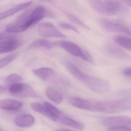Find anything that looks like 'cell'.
I'll return each instance as SVG.
<instances>
[{"mask_svg":"<svg viewBox=\"0 0 131 131\" xmlns=\"http://www.w3.org/2000/svg\"><path fill=\"white\" fill-rule=\"evenodd\" d=\"M32 4V1L25 2L17 5L14 7L0 13V20L7 18L24 9L30 7Z\"/></svg>","mask_w":131,"mask_h":131,"instance_id":"4fadbf2b","label":"cell"},{"mask_svg":"<svg viewBox=\"0 0 131 131\" xmlns=\"http://www.w3.org/2000/svg\"><path fill=\"white\" fill-rule=\"evenodd\" d=\"M23 103L19 101L12 99L0 100V108L7 111H16L21 108Z\"/></svg>","mask_w":131,"mask_h":131,"instance_id":"8fae6325","label":"cell"},{"mask_svg":"<svg viewBox=\"0 0 131 131\" xmlns=\"http://www.w3.org/2000/svg\"><path fill=\"white\" fill-rule=\"evenodd\" d=\"M90 4L92 8L96 11L105 15L103 1L101 0H90Z\"/></svg>","mask_w":131,"mask_h":131,"instance_id":"603a6c76","label":"cell"},{"mask_svg":"<svg viewBox=\"0 0 131 131\" xmlns=\"http://www.w3.org/2000/svg\"><path fill=\"white\" fill-rule=\"evenodd\" d=\"M21 76L17 74H13L8 76L5 78V81L7 84L11 85L15 83L18 82L22 81Z\"/></svg>","mask_w":131,"mask_h":131,"instance_id":"cb8c5ba5","label":"cell"},{"mask_svg":"<svg viewBox=\"0 0 131 131\" xmlns=\"http://www.w3.org/2000/svg\"><path fill=\"white\" fill-rule=\"evenodd\" d=\"M34 117L31 115L25 114L15 118L14 122L16 125L21 128H28L31 127L34 124Z\"/></svg>","mask_w":131,"mask_h":131,"instance_id":"7c38bea8","label":"cell"},{"mask_svg":"<svg viewBox=\"0 0 131 131\" xmlns=\"http://www.w3.org/2000/svg\"><path fill=\"white\" fill-rule=\"evenodd\" d=\"M57 122L79 130H82L84 129V125L82 123L66 116L63 114L58 118Z\"/></svg>","mask_w":131,"mask_h":131,"instance_id":"5bb4252c","label":"cell"},{"mask_svg":"<svg viewBox=\"0 0 131 131\" xmlns=\"http://www.w3.org/2000/svg\"><path fill=\"white\" fill-rule=\"evenodd\" d=\"M47 11L45 7L38 6L31 11L24 14L16 21L8 25L6 27V31L11 34L24 32L47 16Z\"/></svg>","mask_w":131,"mask_h":131,"instance_id":"6da1fadb","label":"cell"},{"mask_svg":"<svg viewBox=\"0 0 131 131\" xmlns=\"http://www.w3.org/2000/svg\"><path fill=\"white\" fill-rule=\"evenodd\" d=\"M15 36L11 34L7 33H3L0 34V41L5 40H9L15 38Z\"/></svg>","mask_w":131,"mask_h":131,"instance_id":"f1b7e54d","label":"cell"},{"mask_svg":"<svg viewBox=\"0 0 131 131\" xmlns=\"http://www.w3.org/2000/svg\"><path fill=\"white\" fill-rule=\"evenodd\" d=\"M24 84V83L18 82L10 85L9 88V92L12 95L17 96L23 89Z\"/></svg>","mask_w":131,"mask_h":131,"instance_id":"d4e9b609","label":"cell"},{"mask_svg":"<svg viewBox=\"0 0 131 131\" xmlns=\"http://www.w3.org/2000/svg\"><path fill=\"white\" fill-rule=\"evenodd\" d=\"M38 31L40 35L45 37H66L65 35L51 23H43L40 24L38 27Z\"/></svg>","mask_w":131,"mask_h":131,"instance_id":"8992f818","label":"cell"},{"mask_svg":"<svg viewBox=\"0 0 131 131\" xmlns=\"http://www.w3.org/2000/svg\"><path fill=\"white\" fill-rule=\"evenodd\" d=\"M100 22L102 27L109 32L122 33L131 36V31L125 25L105 18L100 19Z\"/></svg>","mask_w":131,"mask_h":131,"instance_id":"52a82bcc","label":"cell"},{"mask_svg":"<svg viewBox=\"0 0 131 131\" xmlns=\"http://www.w3.org/2000/svg\"><path fill=\"white\" fill-rule=\"evenodd\" d=\"M10 40V39H9ZM5 40L2 41H0V49H1V48H2V47L8 41V40Z\"/></svg>","mask_w":131,"mask_h":131,"instance_id":"836d02e7","label":"cell"},{"mask_svg":"<svg viewBox=\"0 0 131 131\" xmlns=\"http://www.w3.org/2000/svg\"><path fill=\"white\" fill-rule=\"evenodd\" d=\"M43 105L55 118L56 122H57L58 118L63 114V113L55 106L49 102H45L43 103Z\"/></svg>","mask_w":131,"mask_h":131,"instance_id":"7402d4cb","label":"cell"},{"mask_svg":"<svg viewBox=\"0 0 131 131\" xmlns=\"http://www.w3.org/2000/svg\"><path fill=\"white\" fill-rule=\"evenodd\" d=\"M64 65L72 75L90 90L102 94L107 89L108 84L106 80L85 74L70 62L66 61Z\"/></svg>","mask_w":131,"mask_h":131,"instance_id":"7a4b0ae2","label":"cell"},{"mask_svg":"<svg viewBox=\"0 0 131 131\" xmlns=\"http://www.w3.org/2000/svg\"><path fill=\"white\" fill-rule=\"evenodd\" d=\"M31 107L32 109L36 112L41 114L50 120L56 122L55 118L50 113L44 105H42L40 103L35 102L31 104Z\"/></svg>","mask_w":131,"mask_h":131,"instance_id":"ac0fdd59","label":"cell"},{"mask_svg":"<svg viewBox=\"0 0 131 131\" xmlns=\"http://www.w3.org/2000/svg\"><path fill=\"white\" fill-rule=\"evenodd\" d=\"M54 42H50L47 40L40 39L36 40L30 45V48L43 47L47 49H51L56 47Z\"/></svg>","mask_w":131,"mask_h":131,"instance_id":"ffe728a7","label":"cell"},{"mask_svg":"<svg viewBox=\"0 0 131 131\" xmlns=\"http://www.w3.org/2000/svg\"><path fill=\"white\" fill-rule=\"evenodd\" d=\"M67 15H68V18L72 22H74V23H75V24H77L79 25H80V26H82V27L86 28H89L82 21L80 20L79 19L77 18L76 17L72 15L69 14H67Z\"/></svg>","mask_w":131,"mask_h":131,"instance_id":"83f0119b","label":"cell"},{"mask_svg":"<svg viewBox=\"0 0 131 131\" xmlns=\"http://www.w3.org/2000/svg\"><path fill=\"white\" fill-rule=\"evenodd\" d=\"M54 42L56 46L61 48L72 55L81 58L92 64L95 63L94 61L91 54L76 44L64 40L58 41Z\"/></svg>","mask_w":131,"mask_h":131,"instance_id":"277c9868","label":"cell"},{"mask_svg":"<svg viewBox=\"0 0 131 131\" xmlns=\"http://www.w3.org/2000/svg\"><path fill=\"white\" fill-rule=\"evenodd\" d=\"M107 52L111 56L118 60L131 61V57L122 49L115 45H110L107 47Z\"/></svg>","mask_w":131,"mask_h":131,"instance_id":"9c48e42d","label":"cell"},{"mask_svg":"<svg viewBox=\"0 0 131 131\" xmlns=\"http://www.w3.org/2000/svg\"><path fill=\"white\" fill-rule=\"evenodd\" d=\"M58 25L63 29H65V30H71L73 31L76 33H79V31L74 26L70 24L66 23V22H59Z\"/></svg>","mask_w":131,"mask_h":131,"instance_id":"4316f807","label":"cell"},{"mask_svg":"<svg viewBox=\"0 0 131 131\" xmlns=\"http://www.w3.org/2000/svg\"><path fill=\"white\" fill-rule=\"evenodd\" d=\"M34 74L40 79L46 81L54 74V70L51 68L43 67L32 70Z\"/></svg>","mask_w":131,"mask_h":131,"instance_id":"e0dca14e","label":"cell"},{"mask_svg":"<svg viewBox=\"0 0 131 131\" xmlns=\"http://www.w3.org/2000/svg\"><path fill=\"white\" fill-rule=\"evenodd\" d=\"M45 93L47 97L57 104H60L63 101V97L62 94L54 89L48 88Z\"/></svg>","mask_w":131,"mask_h":131,"instance_id":"2e32d148","label":"cell"},{"mask_svg":"<svg viewBox=\"0 0 131 131\" xmlns=\"http://www.w3.org/2000/svg\"><path fill=\"white\" fill-rule=\"evenodd\" d=\"M101 122L109 128L127 127L131 126V118L124 116L105 117L102 118Z\"/></svg>","mask_w":131,"mask_h":131,"instance_id":"5b68a950","label":"cell"},{"mask_svg":"<svg viewBox=\"0 0 131 131\" xmlns=\"http://www.w3.org/2000/svg\"><path fill=\"white\" fill-rule=\"evenodd\" d=\"M67 99L69 104L75 107L86 111H92L93 101L72 97H68Z\"/></svg>","mask_w":131,"mask_h":131,"instance_id":"ba28073f","label":"cell"},{"mask_svg":"<svg viewBox=\"0 0 131 131\" xmlns=\"http://www.w3.org/2000/svg\"><path fill=\"white\" fill-rule=\"evenodd\" d=\"M114 39L118 44L131 51V38L125 36L118 35L115 36Z\"/></svg>","mask_w":131,"mask_h":131,"instance_id":"44dd1931","label":"cell"},{"mask_svg":"<svg viewBox=\"0 0 131 131\" xmlns=\"http://www.w3.org/2000/svg\"><path fill=\"white\" fill-rule=\"evenodd\" d=\"M123 73L126 77L131 78V68H125L123 70Z\"/></svg>","mask_w":131,"mask_h":131,"instance_id":"4dcf8cb0","label":"cell"},{"mask_svg":"<svg viewBox=\"0 0 131 131\" xmlns=\"http://www.w3.org/2000/svg\"><path fill=\"white\" fill-rule=\"evenodd\" d=\"M131 108V102L127 100L93 101V111L98 112L119 113Z\"/></svg>","mask_w":131,"mask_h":131,"instance_id":"3957f363","label":"cell"},{"mask_svg":"<svg viewBox=\"0 0 131 131\" xmlns=\"http://www.w3.org/2000/svg\"><path fill=\"white\" fill-rule=\"evenodd\" d=\"M21 45V42L14 38L10 39L0 49V54L12 52L17 49Z\"/></svg>","mask_w":131,"mask_h":131,"instance_id":"9a60e30c","label":"cell"},{"mask_svg":"<svg viewBox=\"0 0 131 131\" xmlns=\"http://www.w3.org/2000/svg\"><path fill=\"white\" fill-rule=\"evenodd\" d=\"M55 131H72L70 130H68V129H59L56 130Z\"/></svg>","mask_w":131,"mask_h":131,"instance_id":"e575fe53","label":"cell"},{"mask_svg":"<svg viewBox=\"0 0 131 131\" xmlns=\"http://www.w3.org/2000/svg\"><path fill=\"white\" fill-rule=\"evenodd\" d=\"M108 131H131V128L127 127L109 128Z\"/></svg>","mask_w":131,"mask_h":131,"instance_id":"f546056e","label":"cell"},{"mask_svg":"<svg viewBox=\"0 0 131 131\" xmlns=\"http://www.w3.org/2000/svg\"><path fill=\"white\" fill-rule=\"evenodd\" d=\"M103 1L105 15H116L121 10V4L117 1L104 0Z\"/></svg>","mask_w":131,"mask_h":131,"instance_id":"30bf717a","label":"cell"},{"mask_svg":"<svg viewBox=\"0 0 131 131\" xmlns=\"http://www.w3.org/2000/svg\"><path fill=\"white\" fill-rule=\"evenodd\" d=\"M123 1L125 4L131 7V0H123Z\"/></svg>","mask_w":131,"mask_h":131,"instance_id":"d6a6232c","label":"cell"},{"mask_svg":"<svg viewBox=\"0 0 131 131\" xmlns=\"http://www.w3.org/2000/svg\"><path fill=\"white\" fill-rule=\"evenodd\" d=\"M16 55L15 54H12L7 56L0 60V69L5 67L12 62L15 59Z\"/></svg>","mask_w":131,"mask_h":131,"instance_id":"484cf974","label":"cell"},{"mask_svg":"<svg viewBox=\"0 0 131 131\" xmlns=\"http://www.w3.org/2000/svg\"><path fill=\"white\" fill-rule=\"evenodd\" d=\"M17 97L36 98L38 97V95L31 86L27 84H24L23 89Z\"/></svg>","mask_w":131,"mask_h":131,"instance_id":"d6986e66","label":"cell"},{"mask_svg":"<svg viewBox=\"0 0 131 131\" xmlns=\"http://www.w3.org/2000/svg\"><path fill=\"white\" fill-rule=\"evenodd\" d=\"M7 89V88L5 86L0 85V94L5 92Z\"/></svg>","mask_w":131,"mask_h":131,"instance_id":"1f68e13d","label":"cell"},{"mask_svg":"<svg viewBox=\"0 0 131 131\" xmlns=\"http://www.w3.org/2000/svg\"><path fill=\"white\" fill-rule=\"evenodd\" d=\"M0 131H2V129H1V128H0Z\"/></svg>","mask_w":131,"mask_h":131,"instance_id":"d590c367","label":"cell"}]
</instances>
